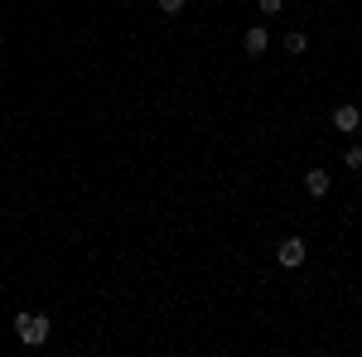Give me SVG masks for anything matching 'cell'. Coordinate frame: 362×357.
Instances as JSON below:
<instances>
[{"label": "cell", "instance_id": "6da1fadb", "mask_svg": "<svg viewBox=\"0 0 362 357\" xmlns=\"http://www.w3.org/2000/svg\"><path fill=\"white\" fill-rule=\"evenodd\" d=\"M15 333L25 348H39V343H49V319L44 314H15Z\"/></svg>", "mask_w": 362, "mask_h": 357}, {"label": "cell", "instance_id": "7a4b0ae2", "mask_svg": "<svg viewBox=\"0 0 362 357\" xmlns=\"http://www.w3.org/2000/svg\"><path fill=\"white\" fill-rule=\"evenodd\" d=\"M276 261L285 266V271L305 266V242H300V237H285V242H280V251H276Z\"/></svg>", "mask_w": 362, "mask_h": 357}, {"label": "cell", "instance_id": "3957f363", "mask_svg": "<svg viewBox=\"0 0 362 357\" xmlns=\"http://www.w3.org/2000/svg\"><path fill=\"white\" fill-rule=\"evenodd\" d=\"M358 121H362L358 107H338L334 111V131H358Z\"/></svg>", "mask_w": 362, "mask_h": 357}, {"label": "cell", "instance_id": "277c9868", "mask_svg": "<svg viewBox=\"0 0 362 357\" xmlns=\"http://www.w3.org/2000/svg\"><path fill=\"white\" fill-rule=\"evenodd\" d=\"M266 44H271V34H266V29H247V39H242V49H247L251 58L266 54Z\"/></svg>", "mask_w": 362, "mask_h": 357}, {"label": "cell", "instance_id": "5b68a950", "mask_svg": "<svg viewBox=\"0 0 362 357\" xmlns=\"http://www.w3.org/2000/svg\"><path fill=\"white\" fill-rule=\"evenodd\" d=\"M305 189L314 193V198H324V193H329V169H309V174H305Z\"/></svg>", "mask_w": 362, "mask_h": 357}, {"label": "cell", "instance_id": "8992f818", "mask_svg": "<svg viewBox=\"0 0 362 357\" xmlns=\"http://www.w3.org/2000/svg\"><path fill=\"white\" fill-rule=\"evenodd\" d=\"M305 49H309V39L300 34V29H295V34H285V54H305Z\"/></svg>", "mask_w": 362, "mask_h": 357}, {"label": "cell", "instance_id": "52a82bcc", "mask_svg": "<svg viewBox=\"0 0 362 357\" xmlns=\"http://www.w3.org/2000/svg\"><path fill=\"white\" fill-rule=\"evenodd\" d=\"M348 169H362V145H348Z\"/></svg>", "mask_w": 362, "mask_h": 357}, {"label": "cell", "instance_id": "ba28073f", "mask_svg": "<svg viewBox=\"0 0 362 357\" xmlns=\"http://www.w3.org/2000/svg\"><path fill=\"white\" fill-rule=\"evenodd\" d=\"M184 10V0H160V15H179Z\"/></svg>", "mask_w": 362, "mask_h": 357}, {"label": "cell", "instance_id": "9c48e42d", "mask_svg": "<svg viewBox=\"0 0 362 357\" xmlns=\"http://www.w3.org/2000/svg\"><path fill=\"white\" fill-rule=\"evenodd\" d=\"M280 5H285V0H261V10H266V15H276Z\"/></svg>", "mask_w": 362, "mask_h": 357}]
</instances>
